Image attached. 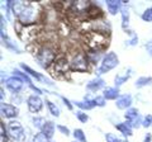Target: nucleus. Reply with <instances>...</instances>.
I'll use <instances>...</instances> for the list:
<instances>
[{"label":"nucleus","mask_w":152,"mask_h":142,"mask_svg":"<svg viewBox=\"0 0 152 142\" xmlns=\"http://www.w3.org/2000/svg\"><path fill=\"white\" fill-rule=\"evenodd\" d=\"M13 12L17 15L19 23L23 26H33V23L37 20L39 12H38V5L34 3H23L15 1L13 3Z\"/></svg>","instance_id":"nucleus-1"},{"label":"nucleus","mask_w":152,"mask_h":142,"mask_svg":"<svg viewBox=\"0 0 152 142\" xmlns=\"http://www.w3.org/2000/svg\"><path fill=\"white\" fill-rule=\"evenodd\" d=\"M84 43L86 45L89 51L100 52L108 46V36L102 32L89 31L84 36Z\"/></svg>","instance_id":"nucleus-2"},{"label":"nucleus","mask_w":152,"mask_h":142,"mask_svg":"<svg viewBox=\"0 0 152 142\" xmlns=\"http://www.w3.org/2000/svg\"><path fill=\"white\" fill-rule=\"evenodd\" d=\"M56 50L55 47H52L51 45H45L43 47H41L39 51L37 52V60L43 69H48L50 66L53 65L56 61Z\"/></svg>","instance_id":"nucleus-3"},{"label":"nucleus","mask_w":152,"mask_h":142,"mask_svg":"<svg viewBox=\"0 0 152 142\" xmlns=\"http://www.w3.org/2000/svg\"><path fill=\"white\" fill-rule=\"evenodd\" d=\"M70 67L74 71H77V72H85V71H88L89 60H88L86 53L83 51L76 52L70 61Z\"/></svg>","instance_id":"nucleus-4"},{"label":"nucleus","mask_w":152,"mask_h":142,"mask_svg":"<svg viewBox=\"0 0 152 142\" xmlns=\"http://www.w3.org/2000/svg\"><path fill=\"white\" fill-rule=\"evenodd\" d=\"M119 64V60H118V56L114 53V52H109L105 56L103 57L102 60V64H100V67L98 70V74L102 75V74H105L108 71L113 70L115 66H118Z\"/></svg>","instance_id":"nucleus-5"},{"label":"nucleus","mask_w":152,"mask_h":142,"mask_svg":"<svg viewBox=\"0 0 152 142\" xmlns=\"http://www.w3.org/2000/svg\"><path fill=\"white\" fill-rule=\"evenodd\" d=\"M70 67V62L67 61V59L65 57H57L56 61L52 65V74L55 75V76H62V75H66L67 74Z\"/></svg>","instance_id":"nucleus-6"},{"label":"nucleus","mask_w":152,"mask_h":142,"mask_svg":"<svg viewBox=\"0 0 152 142\" xmlns=\"http://www.w3.org/2000/svg\"><path fill=\"white\" fill-rule=\"evenodd\" d=\"M127 123L129 124L132 128H138L140 126H142V121H141V116H140V112L132 108V109H128L127 113L124 114Z\"/></svg>","instance_id":"nucleus-7"},{"label":"nucleus","mask_w":152,"mask_h":142,"mask_svg":"<svg viewBox=\"0 0 152 142\" xmlns=\"http://www.w3.org/2000/svg\"><path fill=\"white\" fill-rule=\"evenodd\" d=\"M9 132H10L12 137L15 141H22L24 138V135H26L22 124L18 121H12L9 123Z\"/></svg>","instance_id":"nucleus-8"},{"label":"nucleus","mask_w":152,"mask_h":142,"mask_svg":"<svg viewBox=\"0 0 152 142\" xmlns=\"http://www.w3.org/2000/svg\"><path fill=\"white\" fill-rule=\"evenodd\" d=\"M38 34V29L36 26H26V27H22V31L19 33L20 38L26 42H32L33 40L37 37Z\"/></svg>","instance_id":"nucleus-9"},{"label":"nucleus","mask_w":152,"mask_h":142,"mask_svg":"<svg viewBox=\"0 0 152 142\" xmlns=\"http://www.w3.org/2000/svg\"><path fill=\"white\" fill-rule=\"evenodd\" d=\"M27 104H28V108H29V111L32 113H37L42 109V107H43V102H42V99L37 95H31L28 98L27 100Z\"/></svg>","instance_id":"nucleus-10"},{"label":"nucleus","mask_w":152,"mask_h":142,"mask_svg":"<svg viewBox=\"0 0 152 142\" xmlns=\"http://www.w3.org/2000/svg\"><path fill=\"white\" fill-rule=\"evenodd\" d=\"M5 84H7V88L9 89V90H12L13 93H18L23 86V81L18 76L9 78Z\"/></svg>","instance_id":"nucleus-11"},{"label":"nucleus","mask_w":152,"mask_h":142,"mask_svg":"<svg viewBox=\"0 0 152 142\" xmlns=\"http://www.w3.org/2000/svg\"><path fill=\"white\" fill-rule=\"evenodd\" d=\"M1 114L7 118H15L18 116V109L12 104H5L1 103Z\"/></svg>","instance_id":"nucleus-12"},{"label":"nucleus","mask_w":152,"mask_h":142,"mask_svg":"<svg viewBox=\"0 0 152 142\" xmlns=\"http://www.w3.org/2000/svg\"><path fill=\"white\" fill-rule=\"evenodd\" d=\"M104 85H105L104 80L100 79V78H96V79H93L91 81L88 83L86 89L90 91H98V90H100L102 88H104Z\"/></svg>","instance_id":"nucleus-13"},{"label":"nucleus","mask_w":152,"mask_h":142,"mask_svg":"<svg viewBox=\"0 0 152 142\" xmlns=\"http://www.w3.org/2000/svg\"><path fill=\"white\" fill-rule=\"evenodd\" d=\"M132 104V97L131 95H123L119 99H117V103L115 105L119 108V109H127L129 108Z\"/></svg>","instance_id":"nucleus-14"},{"label":"nucleus","mask_w":152,"mask_h":142,"mask_svg":"<svg viewBox=\"0 0 152 142\" xmlns=\"http://www.w3.org/2000/svg\"><path fill=\"white\" fill-rule=\"evenodd\" d=\"M107 8H108V12L115 15L122 9V1H117V0H108L107 1Z\"/></svg>","instance_id":"nucleus-15"},{"label":"nucleus","mask_w":152,"mask_h":142,"mask_svg":"<svg viewBox=\"0 0 152 142\" xmlns=\"http://www.w3.org/2000/svg\"><path fill=\"white\" fill-rule=\"evenodd\" d=\"M75 104L80 108V109H83V111L93 109V108L96 105V104H95V100H94V99H85V100H83V102H76Z\"/></svg>","instance_id":"nucleus-16"},{"label":"nucleus","mask_w":152,"mask_h":142,"mask_svg":"<svg viewBox=\"0 0 152 142\" xmlns=\"http://www.w3.org/2000/svg\"><path fill=\"white\" fill-rule=\"evenodd\" d=\"M131 76V70H127V71H123V72L118 74L115 79H114V81H115V85L117 86H121V85H123L128 79H129Z\"/></svg>","instance_id":"nucleus-17"},{"label":"nucleus","mask_w":152,"mask_h":142,"mask_svg":"<svg viewBox=\"0 0 152 142\" xmlns=\"http://www.w3.org/2000/svg\"><path fill=\"white\" fill-rule=\"evenodd\" d=\"M42 133H43L47 138H51L52 136H53L55 133V124H53V122H50V121H47L45 123V126H43V128H42Z\"/></svg>","instance_id":"nucleus-18"},{"label":"nucleus","mask_w":152,"mask_h":142,"mask_svg":"<svg viewBox=\"0 0 152 142\" xmlns=\"http://www.w3.org/2000/svg\"><path fill=\"white\" fill-rule=\"evenodd\" d=\"M119 95V90L118 88H107L104 89V98L108 99V100H114Z\"/></svg>","instance_id":"nucleus-19"},{"label":"nucleus","mask_w":152,"mask_h":142,"mask_svg":"<svg viewBox=\"0 0 152 142\" xmlns=\"http://www.w3.org/2000/svg\"><path fill=\"white\" fill-rule=\"evenodd\" d=\"M115 127H117V130L119 131L123 136H126V137H129V136L133 135L132 133V127L128 124L127 122L126 123H119V124H115Z\"/></svg>","instance_id":"nucleus-20"},{"label":"nucleus","mask_w":152,"mask_h":142,"mask_svg":"<svg viewBox=\"0 0 152 142\" xmlns=\"http://www.w3.org/2000/svg\"><path fill=\"white\" fill-rule=\"evenodd\" d=\"M129 26V10L127 8L122 9V27L123 29H127Z\"/></svg>","instance_id":"nucleus-21"},{"label":"nucleus","mask_w":152,"mask_h":142,"mask_svg":"<svg viewBox=\"0 0 152 142\" xmlns=\"http://www.w3.org/2000/svg\"><path fill=\"white\" fill-rule=\"evenodd\" d=\"M20 67H22L23 70H24V71H26V72H27L28 75H31V76L36 78L37 80H42V76H41V75L38 74V72H36V71L33 70V69H31L29 66H27L26 64H22V65H20Z\"/></svg>","instance_id":"nucleus-22"},{"label":"nucleus","mask_w":152,"mask_h":142,"mask_svg":"<svg viewBox=\"0 0 152 142\" xmlns=\"http://www.w3.org/2000/svg\"><path fill=\"white\" fill-rule=\"evenodd\" d=\"M152 84V78H146V76H142L140 79H137L136 81V86L137 88H143L146 85H151Z\"/></svg>","instance_id":"nucleus-23"},{"label":"nucleus","mask_w":152,"mask_h":142,"mask_svg":"<svg viewBox=\"0 0 152 142\" xmlns=\"http://www.w3.org/2000/svg\"><path fill=\"white\" fill-rule=\"evenodd\" d=\"M86 15H89L90 18H98V17L102 15V10L91 4V7L89 8V10H88V13H86Z\"/></svg>","instance_id":"nucleus-24"},{"label":"nucleus","mask_w":152,"mask_h":142,"mask_svg":"<svg viewBox=\"0 0 152 142\" xmlns=\"http://www.w3.org/2000/svg\"><path fill=\"white\" fill-rule=\"evenodd\" d=\"M46 104H47V107H48V111H50V113L52 116H55V117L60 116V109H58V107H57L55 103H52L50 100H46Z\"/></svg>","instance_id":"nucleus-25"},{"label":"nucleus","mask_w":152,"mask_h":142,"mask_svg":"<svg viewBox=\"0 0 152 142\" xmlns=\"http://www.w3.org/2000/svg\"><path fill=\"white\" fill-rule=\"evenodd\" d=\"M74 137H75L76 142H88L86 141V137H85L84 132L81 130H75L74 131Z\"/></svg>","instance_id":"nucleus-26"},{"label":"nucleus","mask_w":152,"mask_h":142,"mask_svg":"<svg viewBox=\"0 0 152 142\" xmlns=\"http://www.w3.org/2000/svg\"><path fill=\"white\" fill-rule=\"evenodd\" d=\"M142 19L145 22H152V7L146 9L143 12V14H142Z\"/></svg>","instance_id":"nucleus-27"},{"label":"nucleus","mask_w":152,"mask_h":142,"mask_svg":"<svg viewBox=\"0 0 152 142\" xmlns=\"http://www.w3.org/2000/svg\"><path fill=\"white\" fill-rule=\"evenodd\" d=\"M33 142H48V138L42 133H37L36 136H34V138H33Z\"/></svg>","instance_id":"nucleus-28"},{"label":"nucleus","mask_w":152,"mask_h":142,"mask_svg":"<svg viewBox=\"0 0 152 142\" xmlns=\"http://www.w3.org/2000/svg\"><path fill=\"white\" fill-rule=\"evenodd\" d=\"M33 122H34V126L38 127V128H43V126H45V123L47 121H45L43 118H33Z\"/></svg>","instance_id":"nucleus-29"},{"label":"nucleus","mask_w":152,"mask_h":142,"mask_svg":"<svg viewBox=\"0 0 152 142\" xmlns=\"http://www.w3.org/2000/svg\"><path fill=\"white\" fill-rule=\"evenodd\" d=\"M105 140H107V142H122L115 135H113V133H105Z\"/></svg>","instance_id":"nucleus-30"},{"label":"nucleus","mask_w":152,"mask_h":142,"mask_svg":"<svg viewBox=\"0 0 152 142\" xmlns=\"http://www.w3.org/2000/svg\"><path fill=\"white\" fill-rule=\"evenodd\" d=\"M76 117H77V119L83 123H86L89 117L86 116V113H83V112H76Z\"/></svg>","instance_id":"nucleus-31"},{"label":"nucleus","mask_w":152,"mask_h":142,"mask_svg":"<svg viewBox=\"0 0 152 142\" xmlns=\"http://www.w3.org/2000/svg\"><path fill=\"white\" fill-rule=\"evenodd\" d=\"M142 126H143V127H150V126H152V116H146L145 119L142 121Z\"/></svg>","instance_id":"nucleus-32"},{"label":"nucleus","mask_w":152,"mask_h":142,"mask_svg":"<svg viewBox=\"0 0 152 142\" xmlns=\"http://www.w3.org/2000/svg\"><path fill=\"white\" fill-rule=\"evenodd\" d=\"M94 100H95V104L99 105V107H104V105H105V98H104V97H96Z\"/></svg>","instance_id":"nucleus-33"},{"label":"nucleus","mask_w":152,"mask_h":142,"mask_svg":"<svg viewBox=\"0 0 152 142\" xmlns=\"http://www.w3.org/2000/svg\"><path fill=\"white\" fill-rule=\"evenodd\" d=\"M57 130H58L60 132H62V133H64V135H66V136H69V135H70V131H69L67 127H64V126H57Z\"/></svg>","instance_id":"nucleus-34"},{"label":"nucleus","mask_w":152,"mask_h":142,"mask_svg":"<svg viewBox=\"0 0 152 142\" xmlns=\"http://www.w3.org/2000/svg\"><path fill=\"white\" fill-rule=\"evenodd\" d=\"M1 138L3 141L8 142V135H7V130L4 128V123H1Z\"/></svg>","instance_id":"nucleus-35"},{"label":"nucleus","mask_w":152,"mask_h":142,"mask_svg":"<svg viewBox=\"0 0 152 142\" xmlns=\"http://www.w3.org/2000/svg\"><path fill=\"white\" fill-rule=\"evenodd\" d=\"M146 50H147V52H148V53L152 56V40L146 45Z\"/></svg>","instance_id":"nucleus-36"},{"label":"nucleus","mask_w":152,"mask_h":142,"mask_svg":"<svg viewBox=\"0 0 152 142\" xmlns=\"http://www.w3.org/2000/svg\"><path fill=\"white\" fill-rule=\"evenodd\" d=\"M62 100H64V103L66 104V105H67V108H69L70 111L72 109V105H71V103H70V100H69V99H66L65 97H62Z\"/></svg>","instance_id":"nucleus-37"},{"label":"nucleus","mask_w":152,"mask_h":142,"mask_svg":"<svg viewBox=\"0 0 152 142\" xmlns=\"http://www.w3.org/2000/svg\"><path fill=\"white\" fill-rule=\"evenodd\" d=\"M150 141H151V135L148 133V135L145 137V142H150Z\"/></svg>","instance_id":"nucleus-38"},{"label":"nucleus","mask_w":152,"mask_h":142,"mask_svg":"<svg viewBox=\"0 0 152 142\" xmlns=\"http://www.w3.org/2000/svg\"><path fill=\"white\" fill-rule=\"evenodd\" d=\"M122 142H128V141H126V140H124V141H122Z\"/></svg>","instance_id":"nucleus-39"}]
</instances>
